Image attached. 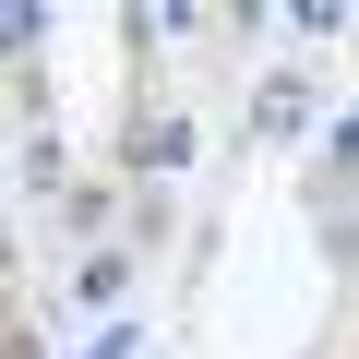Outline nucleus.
I'll return each mask as SVG.
<instances>
[{"label":"nucleus","mask_w":359,"mask_h":359,"mask_svg":"<svg viewBox=\"0 0 359 359\" xmlns=\"http://www.w3.org/2000/svg\"><path fill=\"white\" fill-rule=\"evenodd\" d=\"M252 120H264V132H299V120H311V84H299V72H276V84L252 96Z\"/></svg>","instance_id":"obj_1"},{"label":"nucleus","mask_w":359,"mask_h":359,"mask_svg":"<svg viewBox=\"0 0 359 359\" xmlns=\"http://www.w3.org/2000/svg\"><path fill=\"white\" fill-rule=\"evenodd\" d=\"M120 287H132V252H84V311H108Z\"/></svg>","instance_id":"obj_2"},{"label":"nucleus","mask_w":359,"mask_h":359,"mask_svg":"<svg viewBox=\"0 0 359 359\" xmlns=\"http://www.w3.org/2000/svg\"><path fill=\"white\" fill-rule=\"evenodd\" d=\"M132 156H144V168H180V156H192V132H180V120H144V132H132Z\"/></svg>","instance_id":"obj_3"}]
</instances>
